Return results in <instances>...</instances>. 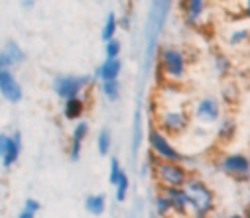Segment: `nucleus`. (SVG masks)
I'll list each match as a JSON object with an SVG mask.
<instances>
[{"label":"nucleus","instance_id":"obj_28","mask_svg":"<svg viewBox=\"0 0 250 218\" xmlns=\"http://www.w3.org/2000/svg\"><path fill=\"white\" fill-rule=\"evenodd\" d=\"M246 36H248V32H244V30H242V32H234V34H232V40H230V41H232V43H236V41H242V40H244Z\"/></svg>","mask_w":250,"mask_h":218},{"label":"nucleus","instance_id":"obj_1","mask_svg":"<svg viewBox=\"0 0 250 218\" xmlns=\"http://www.w3.org/2000/svg\"><path fill=\"white\" fill-rule=\"evenodd\" d=\"M185 191H187V197H189V206L195 210L197 216H207L213 208H215V197H213V191L201 181V179H195V177H189L185 181Z\"/></svg>","mask_w":250,"mask_h":218},{"label":"nucleus","instance_id":"obj_20","mask_svg":"<svg viewBox=\"0 0 250 218\" xmlns=\"http://www.w3.org/2000/svg\"><path fill=\"white\" fill-rule=\"evenodd\" d=\"M116 200H124L126 198V193H128V187H130V181H128V175L126 173H120V177H118V181H116Z\"/></svg>","mask_w":250,"mask_h":218},{"label":"nucleus","instance_id":"obj_4","mask_svg":"<svg viewBox=\"0 0 250 218\" xmlns=\"http://www.w3.org/2000/svg\"><path fill=\"white\" fill-rule=\"evenodd\" d=\"M148 141H150V150L158 159H167V161H183L185 158L173 148L167 141V138L162 134L160 128H152L148 134Z\"/></svg>","mask_w":250,"mask_h":218},{"label":"nucleus","instance_id":"obj_23","mask_svg":"<svg viewBox=\"0 0 250 218\" xmlns=\"http://www.w3.org/2000/svg\"><path fill=\"white\" fill-rule=\"evenodd\" d=\"M40 210V202L34 200V198H26V204H24V210L18 214L20 218H34Z\"/></svg>","mask_w":250,"mask_h":218},{"label":"nucleus","instance_id":"obj_18","mask_svg":"<svg viewBox=\"0 0 250 218\" xmlns=\"http://www.w3.org/2000/svg\"><path fill=\"white\" fill-rule=\"evenodd\" d=\"M116 28H118V18L110 12V14L106 16L104 26H103V40H104V41H110V40L114 38V34H116Z\"/></svg>","mask_w":250,"mask_h":218},{"label":"nucleus","instance_id":"obj_14","mask_svg":"<svg viewBox=\"0 0 250 218\" xmlns=\"http://www.w3.org/2000/svg\"><path fill=\"white\" fill-rule=\"evenodd\" d=\"M120 75V61L116 57H106V61L97 69L95 77H99L101 81H110V79H118Z\"/></svg>","mask_w":250,"mask_h":218},{"label":"nucleus","instance_id":"obj_9","mask_svg":"<svg viewBox=\"0 0 250 218\" xmlns=\"http://www.w3.org/2000/svg\"><path fill=\"white\" fill-rule=\"evenodd\" d=\"M162 193L171 200L173 210L177 214H185L189 208V197H187L185 187H162Z\"/></svg>","mask_w":250,"mask_h":218},{"label":"nucleus","instance_id":"obj_21","mask_svg":"<svg viewBox=\"0 0 250 218\" xmlns=\"http://www.w3.org/2000/svg\"><path fill=\"white\" fill-rule=\"evenodd\" d=\"M110 143H112L110 132H108V130H101V134H99V138H97V148H99V154H101V156H106V154H108Z\"/></svg>","mask_w":250,"mask_h":218},{"label":"nucleus","instance_id":"obj_19","mask_svg":"<svg viewBox=\"0 0 250 218\" xmlns=\"http://www.w3.org/2000/svg\"><path fill=\"white\" fill-rule=\"evenodd\" d=\"M101 91L104 93V97H106L108 100H116V99H118V95H120V85H118V79L103 81Z\"/></svg>","mask_w":250,"mask_h":218},{"label":"nucleus","instance_id":"obj_3","mask_svg":"<svg viewBox=\"0 0 250 218\" xmlns=\"http://www.w3.org/2000/svg\"><path fill=\"white\" fill-rule=\"evenodd\" d=\"M160 69L169 79H181L185 75V57L183 51L175 47H162L160 49Z\"/></svg>","mask_w":250,"mask_h":218},{"label":"nucleus","instance_id":"obj_13","mask_svg":"<svg viewBox=\"0 0 250 218\" xmlns=\"http://www.w3.org/2000/svg\"><path fill=\"white\" fill-rule=\"evenodd\" d=\"M183 12L187 24H197L205 12V0H183Z\"/></svg>","mask_w":250,"mask_h":218},{"label":"nucleus","instance_id":"obj_17","mask_svg":"<svg viewBox=\"0 0 250 218\" xmlns=\"http://www.w3.org/2000/svg\"><path fill=\"white\" fill-rule=\"evenodd\" d=\"M104 206H106L104 195H91V197H87V200H85V208H87L91 214H95V216L103 214V212H104Z\"/></svg>","mask_w":250,"mask_h":218},{"label":"nucleus","instance_id":"obj_6","mask_svg":"<svg viewBox=\"0 0 250 218\" xmlns=\"http://www.w3.org/2000/svg\"><path fill=\"white\" fill-rule=\"evenodd\" d=\"M221 171L232 175V177H248L250 175V159L242 154H230L225 156L219 163Z\"/></svg>","mask_w":250,"mask_h":218},{"label":"nucleus","instance_id":"obj_22","mask_svg":"<svg viewBox=\"0 0 250 218\" xmlns=\"http://www.w3.org/2000/svg\"><path fill=\"white\" fill-rule=\"evenodd\" d=\"M156 210H158V214H160V216H166V214H169V212L173 210L171 200H169V198H167L164 193L156 197Z\"/></svg>","mask_w":250,"mask_h":218},{"label":"nucleus","instance_id":"obj_30","mask_svg":"<svg viewBox=\"0 0 250 218\" xmlns=\"http://www.w3.org/2000/svg\"><path fill=\"white\" fill-rule=\"evenodd\" d=\"M246 8H248V10H250V0H246Z\"/></svg>","mask_w":250,"mask_h":218},{"label":"nucleus","instance_id":"obj_24","mask_svg":"<svg viewBox=\"0 0 250 218\" xmlns=\"http://www.w3.org/2000/svg\"><path fill=\"white\" fill-rule=\"evenodd\" d=\"M120 173H122L120 163H118V159H116V158H112V159H110V173H108V181H110L112 185H116V181H118Z\"/></svg>","mask_w":250,"mask_h":218},{"label":"nucleus","instance_id":"obj_27","mask_svg":"<svg viewBox=\"0 0 250 218\" xmlns=\"http://www.w3.org/2000/svg\"><path fill=\"white\" fill-rule=\"evenodd\" d=\"M8 141H10V136H6V134H0V158H2V154L6 152V145H8Z\"/></svg>","mask_w":250,"mask_h":218},{"label":"nucleus","instance_id":"obj_29","mask_svg":"<svg viewBox=\"0 0 250 218\" xmlns=\"http://www.w3.org/2000/svg\"><path fill=\"white\" fill-rule=\"evenodd\" d=\"M120 26H122V28H130V18H128V16H124V18L120 20Z\"/></svg>","mask_w":250,"mask_h":218},{"label":"nucleus","instance_id":"obj_26","mask_svg":"<svg viewBox=\"0 0 250 218\" xmlns=\"http://www.w3.org/2000/svg\"><path fill=\"white\" fill-rule=\"evenodd\" d=\"M227 69H229L227 57H225V55H217V71H219V73H227Z\"/></svg>","mask_w":250,"mask_h":218},{"label":"nucleus","instance_id":"obj_8","mask_svg":"<svg viewBox=\"0 0 250 218\" xmlns=\"http://www.w3.org/2000/svg\"><path fill=\"white\" fill-rule=\"evenodd\" d=\"M189 124V116L181 110H166L160 114V130L169 134H179Z\"/></svg>","mask_w":250,"mask_h":218},{"label":"nucleus","instance_id":"obj_15","mask_svg":"<svg viewBox=\"0 0 250 218\" xmlns=\"http://www.w3.org/2000/svg\"><path fill=\"white\" fill-rule=\"evenodd\" d=\"M20 150H22V136H20V132H16L14 136H10V141L6 145V152L2 154V165L4 167H10L18 159Z\"/></svg>","mask_w":250,"mask_h":218},{"label":"nucleus","instance_id":"obj_25","mask_svg":"<svg viewBox=\"0 0 250 218\" xmlns=\"http://www.w3.org/2000/svg\"><path fill=\"white\" fill-rule=\"evenodd\" d=\"M104 53H106V57H118V53H120V41L114 40V38H112L110 41H106Z\"/></svg>","mask_w":250,"mask_h":218},{"label":"nucleus","instance_id":"obj_7","mask_svg":"<svg viewBox=\"0 0 250 218\" xmlns=\"http://www.w3.org/2000/svg\"><path fill=\"white\" fill-rule=\"evenodd\" d=\"M0 95L10 102H20L22 100V87L18 85L12 71L6 67H0Z\"/></svg>","mask_w":250,"mask_h":218},{"label":"nucleus","instance_id":"obj_5","mask_svg":"<svg viewBox=\"0 0 250 218\" xmlns=\"http://www.w3.org/2000/svg\"><path fill=\"white\" fill-rule=\"evenodd\" d=\"M91 83L89 75H67V77H57L53 81V91L57 93L59 99H73L79 97V93Z\"/></svg>","mask_w":250,"mask_h":218},{"label":"nucleus","instance_id":"obj_16","mask_svg":"<svg viewBox=\"0 0 250 218\" xmlns=\"http://www.w3.org/2000/svg\"><path fill=\"white\" fill-rule=\"evenodd\" d=\"M85 112V102L81 97H73V99H67L65 100V106H63V116L67 120H79Z\"/></svg>","mask_w":250,"mask_h":218},{"label":"nucleus","instance_id":"obj_2","mask_svg":"<svg viewBox=\"0 0 250 218\" xmlns=\"http://www.w3.org/2000/svg\"><path fill=\"white\" fill-rule=\"evenodd\" d=\"M154 167V177L162 187H183L185 181L189 179V173L181 165V161H167V159H158L152 163Z\"/></svg>","mask_w":250,"mask_h":218},{"label":"nucleus","instance_id":"obj_12","mask_svg":"<svg viewBox=\"0 0 250 218\" xmlns=\"http://www.w3.org/2000/svg\"><path fill=\"white\" fill-rule=\"evenodd\" d=\"M87 132H89V126L87 122H79L73 130V136H71V150H69V158L73 161H77L81 158V145H83V139L87 138Z\"/></svg>","mask_w":250,"mask_h":218},{"label":"nucleus","instance_id":"obj_10","mask_svg":"<svg viewBox=\"0 0 250 218\" xmlns=\"http://www.w3.org/2000/svg\"><path fill=\"white\" fill-rule=\"evenodd\" d=\"M195 118L201 120V122H215L219 118V102L213 99V97H207V99H201L195 106Z\"/></svg>","mask_w":250,"mask_h":218},{"label":"nucleus","instance_id":"obj_11","mask_svg":"<svg viewBox=\"0 0 250 218\" xmlns=\"http://www.w3.org/2000/svg\"><path fill=\"white\" fill-rule=\"evenodd\" d=\"M24 61V51L16 41H6V45L0 51V67H14Z\"/></svg>","mask_w":250,"mask_h":218}]
</instances>
